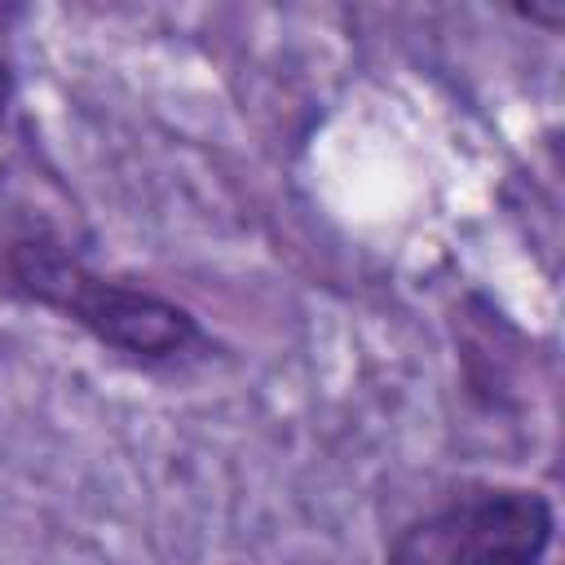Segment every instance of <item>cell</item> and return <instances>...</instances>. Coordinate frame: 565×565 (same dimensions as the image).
I'll return each mask as SVG.
<instances>
[{
  "mask_svg": "<svg viewBox=\"0 0 565 565\" xmlns=\"http://www.w3.org/2000/svg\"><path fill=\"white\" fill-rule=\"evenodd\" d=\"M556 534V508L530 486H468L406 521L384 565H539Z\"/></svg>",
  "mask_w": 565,
  "mask_h": 565,
  "instance_id": "obj_2",
  "label": "cell"
},
{
  "mask_svg": "<svg viewBox=\"0 0 565 565\" xmlns=\"http://www.w3.org/2000/svg\"><path fill=\"white\" fill-rule=\"evenodd\" d=\"M0 291L62 313L66 322L84 327L102 349H115L119 358L146 366H168L207 349V335L185 305L150 287L102 278L62 243L40 234L9 238L0 247Z\"/></svg>",
  "mask_w": 565,
  "mask_h": 565,
  "instance_id": "obj_1",
  "label": "cell"
},
{
  "mask_svg": "<svg viewBox=\"0 0 565 565\" xmlns=\"http://www.w3.org/2000/svg\"><path fill=\"white\" fill-rule=\"evenodd\" d=\"M13 93H18V79H13V66H9V57L0 53V124H4L9 106H13Z\"/></svg>",
  "mask_w": 565,
  "mask_h": 565,
  "instance_id": "obj_3",
  "label": "cell"
}]
</instances>
